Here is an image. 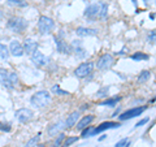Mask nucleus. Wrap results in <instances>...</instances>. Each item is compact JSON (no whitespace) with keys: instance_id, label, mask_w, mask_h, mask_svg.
I'll return each mask as SVG.
<instances>
[{"instance_id":"7c9ffc66","label":"nucleus","mask_w":156,"mask_h":147,"mask_svg":"<svg viewBox=\"0 0 156 147\" xmlns=\"http://www.w3.org/2000/svg\"><path fill=\"white\" fill-rule=\"evenodd\" d=\"M147 42H150V43H155L156 42V31H150L148 33Z\"/></svg>"},{"instance_id":"f257e3e1","label":"nucleus","mask_w":156,"mask_h":147,"mask_svg":"<svg viewBox=\"0 0 156 147\" xmlns=\"http://www.w3.org/2000/svg\"><path fill=\"white\" fill-rule=\"evenodd\" d=\"M108 13V5L105 3H95V4H90L89 7L85 9V17L95 20V18H104L107 17Z\"/></svg>"},{"instance_id":"2eb2a0df","label":"nucleus","mask_w":156,"mask_h":147,"mask_svg":"<svg viewBox=\"0 0 156 147\" xmlns=\"http://www.w3.org/2000/svg\"><path fill=\"white\" fill-rule=\"evenodd\" d=\"M76 34L78 37H92V35H96L98 30L96 29H90V27H78L76 30Z\"/></svg>"},{"instance_id":"9b49d317","label":"nucleus","mask_w":156,"mask_h":147,"mask_svg":"<svg viewBox=\"0 0 156 147\" xmlns=\"http://www.w3.org/2000/svg\"><path fill=\"white\" fill-rule=\"evenodd\" d=\"M31 61L34 63V65L37 66H44L48 64V57H46L41 51H35L31 55Z\"/></svg>"},{"instance_id":"aec40b11","label":"nucleus","mask_w":156,"mask_h":147,"mask_svg":"<svg viewBox=\"0 0 156 147\" xmlns=\"http://www.w3.org/2000/svg\"><path fill=\"white\" fill-rule=\"evenodd\" d=\"M62 128H65V122H64V121H58L57 124L52 125L51 128L48 129V133H50L51 135H55V134H57V131L61 130Z\"/></svg>"},{"instance_id":"0eeeda50","label":"nucleus","mask_w":156,"mask_h":147,"mask_svg":"<svg viewBox=\"0 0 156 147\" xmlns=\"http://www.w3.org/2000/svg\"><path fill=\"white\" fill-rule=\"evenodd\" d=\"M92 68H94V63H83L74 70V76L78 78H83L92 72Z\"/></svg>"},{"instance_id":"f8f14e48","label":"nucleus","mask_w":156,"mask_h":147,"mask_svg":"<svg viewBox=\"0 0 156 147\" xmlns=\"http://www.w3.org/2000/svg\"><path fill=\"white\" fill-rule=\"evenodd\" d=\"M22 47H23V51H25V53H27V55H33V53L38 50V42H35L31 38H26L25 42H23Z\"/></svg>"},{"instance_id":"f03ea898","label":"nucleus","mask_w":156,"mask_h":147,"mask_svg":"<svg viewBox=\"0 0 156 147\" xmlns=\"http://www.w3.org/2000/svg\"><path fill=\"white\" fill-rule=\"evenodd\" d=\"M30 103H31L34 107H37V108H44V107H47L51 103V95H50V92H48L47 90L37 91L35 94L31 96Z\"/></svg>"},{"instance_id":"a878e982","label":"nucleus","mask_w":156,"mask_h":147,"mask_svg":"<svg viewBox=\"0 0 156 147\" xmlns=\"http://www.w3.org/2000/svg\"><path fill=\"white\" fill-rule=\"evenodd\" d=\"M78 141V137H68V138L64 139V143H62V147H69L73 143H76Z\"/></svg>"},{"instance_id":"bb28decb","label":"nucleus","mask_w":156,"mask_h":147,"mask_svg":"<svg viewBox=\"0 0 156 147\" xmlns=\"http://www.w3.org/2000/svg\"><path fill=\"white\" fill-rule=\"evenodd\" d=\"M38 142H39V135H35V137H33L31 139L27 141V143L25 145V147H37Z\"/></svg>"},{"instance_id":"1a4fd4ad","label":"nucleus","mask_w":156,"mask_h":147,"mask_svg":"<svg viewBox=\"0 0 156 147\" xmlns=\"http://www.w3.org/2000/svg\"><path fill=\"white\" fill-rule=\"evenodd\" d=\"M9 53L13 55V56L20 57L25 53V51H23V47H22L21 43H20L18 41H16V39H13V41L9 43Z\"/></svg>"},{"instance_id":"ddd939ff","label":"nucleus","mask_w":156,"mask_h":147,"mask_svg":"<svg viewBox=\"0 0 156 147\" xmlns=\"http://www.w3.org/2000/svg\"><path fill=\"white\" fill-rule=\"evenodd\" d=\"M94 115H87V116H83L81 120H78V122H77V129L78 130H83V129H86L87 126H90V124L92 121H94Z\"/></svg>"},{"instance_id":"6e6552de","label":"nucleus","mask_w":156,"mask_h":147,"mask_svg":"<svg viewBox=\"0 0 156 147\" xmlns=\"http://www.w3.org/2000/svg\"><path fill=\"white\" fill-rule=\"evenodd\" d=\"M16 119L20 121V122H29L31 119H33V116H34V112L31 109H29V108H21V109H18L16 111Z\"/></svg>"},{"instance_id":"6ab92c4d","label":"nucleus","mask_w":156,"mask_h":147,"mask_svg":"<svg viewBox=\"0 0 156 147\" xmlns=\"http://www.w3.org/2000/svg\"><path fill=\"white\" fill-rule=\"evenodd\" d=\"M7 4L11 7H16V8H25L27 7V2L26 0H7Z\"/></svg>"},{"instance_id":"c9c22d12","label":"nucleus","mask_w":156,"mask_h":147,"mask_svg":"<svg viewBox=\"0 0 156 147\" xmlns=\"http://www.w3.org/2000/svg\"><path fill=\"white\" fill-rule=\"evenodd\" d=\"M105 137H107V135H101L100 138H99V141H104V139H105Z\"/></svg>"},{"instance_id":"4c0bfd02","label":"nucleus","mask_w":156,"mask_h":147,"mask_svg":"<svg viewBox=\"0 0 156 147\" xmlns=\"http://www.w3.org/2000/svg\"><path fill=\"white\" fill-rule=\"evenodd\" d=\"M143 2H146V3H147V2H148V0H143Z\"/></svg>"},{"instance_id":"72a5a7b5","label":"nucleus","mask_w":156,"mask_h":147,"mask_svg":"<svg viewBox=\"0 0 156 147\" xmlns=\"http://www.w3.org/2000/svg\"><path fill=\"white\" fill-rule=\"evenodd\" d=\"M146 122H148V119H147V117H146V119H143V120H140L139 122H136V124H135V128H139V126L144 125Z\"/></svg>"},{"instance_id":"412c9836","label":"nucleus","mask_w":156,"mask_h":147,"mask_svg":"<svg viewBox=\"0 0 156 147\" xmlns=\"http://www.w3.org/2000/svg\"><path fill=\"white\" fill-rule=\"evenodd\" d=\"M121 98L120 96H116V98H112V99H107L104 102H101L100 103V106H104V107H115L117 103L120 102Z\"/></svg>"},{"instance_id":"a211bd4d","label":"nucleus","mask_w":156,"mask_h":147,"mask_svg":"<svg viewBox=\"0 0 156 147\" xmlns=\"http://www.w3.org/2000/svg\"><path fill=\"white\" fill-rule=\"evenodd\" d=\"M81 43H82L81 41H74V42H73V47H74V51L77 53V56L81 57V59H83V57L87 56V53H86V51L83 50V48H82Z\"/></svg>"},{"instance_id":"2f4dec72","label":"nucleus","mask_w":156,"mask_h":147,"mask_svg":"<svg viewBox=\"0 0 156 147\" xmlns=\"http://www.w3.org/2000/svg\"><path fill=\"white\" fill-rule=\"evenodd\" d=\"M11 125H9V124H5V122H0V130H2V131H7V133H8V131H11Z\"/></svg>"},{"instance_id":"c85d7f7f","label":"nucleus","mask_w":156,"mask_h":147,"mask_svg":"<svg viewBox=\"0 0 156 147\" xmlns=\"http://www.w3.org/2000/svg\"><path fill=\"white\" fill-rule=\"evenodd\" d=\"M92 130H94V128H92V126H87L86 129L82 130L81 137H82V138H86V137H91V135H92Z\"/></svg>"},{"instance_id":"dca6fc26","label":"nucleus","mask_w":156,"mask_h":147,"mask_svg":"<svg viewBox=\"0 0 156 147\" xmlns=\"http://www.w3.org/2000/svg\"><path fill=\"white\" fill-rule=\"evenodd\" d=\"M80 112L78 111H74L72 112V113L68 116V119L65 120V128H72V126H74L77 122H78V119H80Z\"/></svg>"},{"instance_id":"9d476101","label":"nucleus","mask_w":156,"mask_h":147,"mask_svg":"<svg viewBox=\"0 0 156 147\" xmlns=\"http://www.w3.org/2000/svg\"><path fill=\"white\" fill-rule=\"evenodd\" d=\"M119 126H121L120 122H115V121H105L103 122V124H100L98 128H94V130H92V135H95L98 133H101V131H104L107 129H115V128H119Z\"/></svg>"},{"instance_id":"f704fd0d","label":"nucleus","mask_w":156,"mask_h":147,"mask_svg":"<svg viewBox=\"0 0 156 147\" xmlns=\"http://www.w3.org/2000/svg\"><path fill=\"white\" fill-rule=\"evenodd\" d=\"M107 91H108V87H105V89H103V90H99V91H98V95H99V96H104Z\"/></svg>"},{"instance_id":"c756f323","label":"nucleus","mask_w":156,"mask_h":147,"mask_svg":"<svg viewBox=\"0 0 156 147\" xmlns=\"http://www.w3.org/2000/svg\"><path fill=\"white\" fill-rule=\"evenodd\" d=\"M64 139H65V134H58L57 138L55 139V142H53V147H60Z\"/></svg>"},{"instance_id":"20e7f679","label":"nucleus","mask_w":156,"mask_h":147,"mask_svg":"<svg viewBox=\"0 0 156 147\" xmlns=\"http://www.w3.org/2000/svg\"><path fill=\"white\" fill-rule=\"evenodd\" d=\"M53 29H55V22H53V20L47 17V16H42L39 18L38 21V30L41 34H50Z\"/></svg>"},{"instance_id":"e433bc0d","label":"nucleus","mask_w":156,"mask_h":147,"mask_svg":"<svg viewBox=\"0 0 156 147\" xmlns=\"http://www.w3.org/2000/svg\"><path fill=\"white\" fill-rule=\"evenodd\" d=\"M37 147H46L44 145H39V146H37Z\"/></svg>"},{"instance_id":"7ed1b4c3","label":"nucleus","mask_w":156,"mask_h":147,"mask_svg":"<svg viewBox=\"0 0 156 147\" xmlns=\"http://www.w3.org/2000/svg\"><path fill=\"white\" fill-rule=\"evenodd\" d=\"M27 26H29V22L22 17H13L11 20H8V22H7V27L11 29L14 33H18V34L25 31Z\"/></svg>"},{"instance_id":"423d86ee","label":"nucleus","mask_w":156,"mask_h":147,"mask_svg":"<svg viewBox=\"0 0 156 147\" xmlns=\"http://www.w3.org/2000/svg\"><path fill=\"white\" fill-rule=\"evenodd\" d=\"M147 107H135V108H131V109H128L125 111L124 113H121L119 116V119L121 121H125V120H129V119H133V117H136V116H140L146 111Z\"/></svg>"},{"instance_id":"39448f33","label":"nucleus","mask_w":156,"mask_h":147,"mask_svg":"<svg viewBox=\"0 0 156 147\" xmlns=\"http://www.w3.org/2000/svg\"><path fill=\"white\" fill-rule=\"evenodd\" d=\"M113 64H115L113 56H112L111 53H105V55L99 57V60H98V63H96V68L99 70H107V69H109Z\"/></svg>"},{"instance_id":"473e14b6","label":"nucleus","mask_w":156,"mask_h":147,"mask_svg":"<svg viewBox=\"0 0 156 147\" xmlns=\"http://www.w3.org/2000/svg\"><path fill=\"white\" fill-rule=\"evenodd\" d=\"M126 143H128V138H122L120 142H117L116 143V147H125Z\"/></svg>"},{"instance_id":"4be33fe9","label":"nucleus","mask_w":156,"mask_h":147,"mask_svg":"<svg viewBox=\"0 0 156 147\" xmlns=\"http://www.w3.org/2000/svg\"><path fill=\"white\" fill-rule=\"evenodd\" d=\"M131 59H133V60H136V61H142V60H148L150 56L147 53H143V52H135L131 55Z\"/></svg>"},{"instance_id":"b1692460","label":"nucleus","mask_w":156,"mask_h":147,"mask_svg":"<svg viewBox=\"0 0 156 147\" xmlns=\"http://www.w3.org/2000/svg\"><path fill=\"white\" fill-rule=\"evenodd\" d=\"M150 77H151V72H150V70H143V72H140V74L138 76V82H140V83L147 82Z\"/></svg>"},{"instance_id":"cd10ccee","label":"nucleus","mask_w":156,"mask_h":147,"mask_svg":"<svg viewBox=\"0 0 156 147\" xmlns=\"http://www.w3.org/2000/svg\"><path fill=\"white\" fill-rule=\"evenodd\" d=\"M17 82H18V76H17L14 72L9 73V83L12 85V87H13L14 85H17Z\"/></svg>"},{"instance_id":"5701e85b","label":"nucleus","mask_w":156,"mask_h":147,"mask_svg":"<svg viewBox=\"0 0 156 147\" xmlns=\"http://www.w3.org/2000/svg\"><path fill=\"white\" fill-rule=\"evenodd\" d=\"M9 55H11V53H9V50L4 45L0 43V60H7L9 57Z\"/></svg>"},{"instance_id":"393cba45","label":"nucleus","mask_w":156,"mask_h":147,"mask_svg":"<svg viewBox=\"0 0 156 147\" xmlns=\"http://www.w3.org/2000/svg\"><path fill=\"white\" fill-rule=\"evenodd\" d=\"M51 90H52L53 94H57V95H69V92L65 91V90H62L58 85H53Z\"/></svg>"},{"instance_id":"f3484780","label":"nucleus","mask_w":156,"mask_h":147,"mask_svg":"<svg viewBox=\"0 0 156 147\" xmlns=\"http://www.w3.org/2000/svg\"><path fill=\"white\" fill-rule=\"evenodd\" d=\"M0 83L7 89H13L12 85L9 83V73L3 68H0Z\"/></svg>"},{"instance_id":"4468645a","label":"nucleus","mask_w":156,"mask_h":147,"mask_svg":"<svg viewBox=\"0 0 156 147\" xmlns=\"http://www.w3.org/2000/svg\"><path fill=\"white\" fill-rule=\"evenodd\" d=\"M55 41H56V48H57L58 52L62 53V55H68V53H70L72 47L68 46V43H65L64 41H61V39H58V38H56Z\"/></svg>"}]
</instances>
